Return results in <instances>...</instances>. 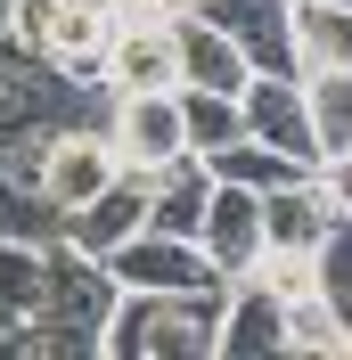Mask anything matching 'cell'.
Returning a JSON list of instances; mask_svg holds the SVG:
<instances>
[{
	"mask_svg": "<svg viewBox=\"0 0 352 360\" xmlns=\"http://www.w3.org/2000/svg\"><path fill=\"white\" fill-rule=\"evenodd\" d=\"M213 303L221 295H148L115 287V311L99 328L107 360H213Z\"/></svg>",
	"mask_w": 352,
	"mask_h": 360,
	"instance_id": "1",
	"label": "cell"
},
{
	"mask_svg": "<svg viewBox=\"0 0 352 360\" xmlns=\"http://www.w3.org/2000/svg\"><path fill=\"white\" fill-rule=\"evenodd\" d=\"M107 278L115 287H148V295H221L230 287V278L205 262L197 238H172V229H132V238L107 254Z\"/></svg>",
	"mask_w": 352,
	"mask_h": 360,
	"instance_id": "2",
	"label": "cell"
},
{
	"mask_svg": "<svg viewBox=\"0 0 352 360\" xmlns=\"http://www.w3.org/2000/svg\"><path fill=\"white\" fill-rule=\"evenodd\" d=\"M115 172H123V164H115V148H107L99 123H58V131L42 139V156H33V197H42L49 213H74V205L99 197Z\"/></svg>",
	"mask_w": 352,
	"mask_h": 360,
	"instance_id": "3",
	"label": "cell"
},
{
	"mask_svg": "<svg viewBox=\"0 0 352 360\" xmlns=\"http://www.w3.org/2000/svg\"><path fill=\"white\" fill-rule=\"evenodd\" d=\"M172 25L164 17H107V49H99V90H172Z\"/></svg>",
	"mask_w": 352,
	"mask_h": 360,
	"instance_id": "4",
	"label": "cell"
},
{
	"mask_svg": "<svg viewBox=\"0 0 352 360\" xmlns=\"http://www.w3.org/2000/svg\"><path fill=\"white\" fill-rule=\"evenodd\" d=\"M107 148L123 172H156V164H172L189 156L180 148V107H172V90H123L107 115Z\"/></svg>",
	"mask_w": 352,
	"mask_h": 360,
	"instance_id": "5",
	"label": "cell"
},
{
	"mask_svg": "<svg viewBox=\"0 0 352 360\" xmlns=\"http://www.w3.org/2000/svg\"><path fill=\"white\" fill-rule=\"evenodd\" d=\"M238 115H246V139L279 148V156L303 164V172L320 164V139H311V115H303V82H287V74H246Z\"/></svg>",
	"mask_w": 352,
	"mask_h": 360,
	"instance_id": "6",
	"label": "cell"
},
{
	"mask_svg": "<svg viewBox=\"0 0 352 360\" xmlns=\"http://www.w3.org/2000/svg\"><path fill=\"white\" fill-rule=\"evenodd\" d=\"M197 246L221 278H246V262L263 254V188H238V180H213L197 213Z\"/></svg>",
	"mask_w": 352,
	"mask_h": 360,
	"instance_id": "7",
	"label": "cell"
},
{
	"mask_svg": "<svg viewBox=\"0 0 352 360\" xmlns=\"http://www.w3.org/2000/svg\"><path fill=\"white\" fill-rule=\"evenodd\" d=\"M205 17L238 41V58L254 74H287V82H303L295 66V25H287V0H197Z\"/></svg>",
	"mask_w": 352,
	"mask_h": 360,
	"instance_id": "8",
	"label": "cell"
},
{
	"mask_svg": "<svg viewBox=\"0 0 352 360\" xmlns=\"http://www.w3.org/2000/svg\"><path fill=\"white\" fill-rule=\"evenodd\" d=\"M66 221V246L90 254V262H107L132 229H148V172H115L99 197H82L74 213H58Z\"/></svg>",
	"mask_w": 352,
	"mask_h": 360,
	"instance_id": "9",
	"label": "cell"
},
{
	"mask_svg": "<svg viewBox=\"0 0 352 360\" xmlns=\"http://www.w3.org/2000/svg\"><path fill=\"white\" fill-rule=\"evenodd\" d=\"M287 336V303L263 295L254 278H230L213 303V360H279Z\"/></svg>",
	"mask_w": 352,
	"mask_h": 360,
	"instance_id": "10",
	"label": "cell"
},
{
	"mask_svg": "<svg viewBox=\"0 0 352 360\" xmlns=\"http://www.w3.org/2000/svg\"><path fill=\"white\" fill-rule=\"evenodd\" d=\"M164 25H172V66H180V82H189V90H230V98L246 90V74H254V66L238 58V41H230L205 8H172Z\"/></svg>",
	"mask_w": 352,
	"mask_h": 360,
	"instance_id": "11",
	"label": "cell"
},
{
	"mask_svg": "<svg viewBox=\"0 0 352 360\" xmlns=\"http://www.w3.org/2000/svg\"><path fill=\"white\" fill-rule=\"evenodd\" d=\"M328 229H352V221H336L328 205H320L311 172H295V180H279V188H263V246H295V254H311Z\"/></svg>",
	"mask_w": 352,
	"mask_h": 360,
	"instance_id": "12",
	"label": "cell"
},
{
	"mask_svg": "<svg viewBox=\"0 0 352 360\" xmlns=\"http://www.w3.org/2000/svg\"><path fill=\"white\" fill-rule=\"evenodd\" d=\"M303 115H311V139H320V164H352V66H311Z\"/></svg>",
	"mask_w": 352,
	"mask_h": 360,
	"instance_id": "13",
	"label": "cell"
},
{
	"mask_svg": "<svg viewBox=\"0 0 352 360\" xmlns=\"http://www.w3.org/2000/svg\"><path fill=\"white\" fill-rule=\"evenodd\" d=\"M295 25V66H352V0H287Z\"/></svg>",
	"mask_w": 352,
	"mask_h": 360,
	"instance_id": "14",
	"label": "cell"
},
{
	"mask_svg": "<svg viewBox=\"0 0 352 360\" xmlns=\"http://www.w3.org/2000/svg\"><path fill=\"white\" fill-rule=\"evenodd\" d=\"M172 107H180V148H189V156H221L230 139H246V115H238L230 90H189V82H172Z\"/></svg>",
	"mask_w": 352,
	"mask_h": 360,
	"instance_id": "15",
	"label": "cell"
},
{
	"mask_svg": "<svg viewBox=\"0 0 352 360\" xmlns=\"http://www.w3.org/2000/svg\"><path fill=\"white\" fill-rule=\"evenodd\" d=\"M344 319H352V311H336L328 295H295V303H287V336H279V360H344V352H352Z\"/></svg>",
	"mask_w": 352,
	"mask_h": 360,
	"instance_id": "16",
	"label": "cell"
},
{
	"mask_svg": "<svg viewBox=\"0 0 352 360\" xmlns=\"http://www.w3.org/2000/svg\"><path fill=\"white\" fill-rule=\"evenodd\" d=\"M172 8H189V0H107V17H172Z\"/></svg>",
	"mask_w": 352,
	"mask_h": 360,
	"instance_id": "17",
	"label": "cell"
},
{
	"mask_svg": "<svg viewBox=\"0 0 352 360\" xmlns=\"http://www.w3.org/2000/svg\"><path fill=\"white\" fill-rule=\"evenodd\" d=\"M90 8H107V0H90Z\"/></svg>",
	"mask_w": 352,
	"mask_h": 360,
	"instance_id": "18",
	"label": "cell"
},
{
	"mask_svg": "<svg viewBox=\"0 0 352 360\" xmlns=\"http://www.w3.org/2000/svg\"><path fill=\"white\" fill-rule=\"evenodd\" d=\"M189 8H197V0H189Z\"/></svg>",
	"mask_w": 352,
	"mask_h": 360,
	"instance_id": "19",
	"label": "cell"
}]
</instances>
